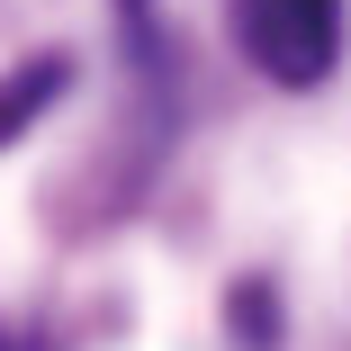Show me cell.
Segmentation results:
<instances>
[{"mask_svg":"<svg viewBox=\"0 0 351 351\" xmlns=\"http://www.w3.org/2000/svg\"><path fill=\"white\" fill-rule=\"evenodd\" d=\"M243 63L279 90H315L342 63V0H226Z\"/></svg>","mask_w":351,"mask_h":351,"instance_id":"6da1fadb","label":"cell"},{"mask_svg":"<svg viewBox=\"0 0 351 351\" xmlns=\"http://www.w3.org/2000/svg\"><path fill=\"white\" fill-rule=\"evenodd\" d=\"M63 90H73V63H63V54H36L27 73H10V82H0V145H19Z\"/></svg>","mask_w":351,"mask_h":351,"instance_id":"7a4b0ae2","label":"cell"},{"mask_svg":"<svg viewBox=\"0 0 351 351\" xmlns=\"http://www.w3.org/2000/svg\"><path fill=\"white\" fill-rule=\"evenodd\" d=\"M117 19H126L135 36H145V45H154V0H117Z\"/></svg>","mask_w":351,"mask_h":351,"instance_id":"3957f363","label":"cell"},{"mask_svg":"<svg viewBox=\"0 0 351 351\" xmlns=\"http://www.w3.org/2000/svg\"><path fill=\"white\" fill-rule=\"evenodd\" d=\"M0 351H27V342H19V333H0Z\"/></svg>","mask_w":351,"mask_h":351,"instance_id":"277c9868","label":"cell"}]
</instances>
